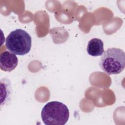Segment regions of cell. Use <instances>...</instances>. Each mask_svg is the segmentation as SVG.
Returning a JSON list of instances; mask_svg holds the SVG:
<instances>
[{"instance_id":"cell-6","label":"cell","mask_w":125,"mask_h":125,"mask_svg":"<svg viewBox=\"0 0 125 125\" xmlns=\"http://www.w3.org/2000/svg\"><path fill=\"white\" fill-rule=\"evenodd\" d=\"M1 84V107L9 101L12 93V89L10 80L4 78L0 81Z\"/></svg>"},{"instance_id":"cell-1","label":"cell","mask_w":125,"mask_h":125,"mask_svg":"<svg viewBox=\"0 0 125 125\" xmlns=\"http://www.w3.org/2000/svg\"><path fill=\"white\" fill-rule=\"evenodd\" d=\"M41 117L46 125H64L69 117L67 106L58 101L47 103L42 108Z\"/></svg>"},{"instance_id":"cell-5","label":"cell","mask_w":125,"mask_h":125,"mask_svg":"<svg viewBox=\"0 0 125 125\" xmlns=\"http://www.w3.org/2000/svg\"><path fill=\"white\" fill-rule=\"evenodd\" d=\"M86 51L90 56L94 57L101 56L104 52L103 42L98 38L92 39L88 42Z\"/></svg>"},{"instance_id":"cell-2","label":"cell","mask_w":125,"mask_h":125,"mask_svg":"<svg viewBox=\"0 0 125 125\" xmlns=\"http://www.w3.org/2000/svg\"><path fill=\"white\" fill-rule=\"evenodd\" d=\"M101 68L108 75L118 74L125 66V54L118 48H109L105 51L100 60Z\"/></svg>"},{"instance_id":"cell-3","label":"cell","mask_w":125,"mask_h":125,"mask_svg":"<svg viewBox=\"0 0 125 125\" xmlns=\"http://www.w3.org/2000/svg\"><path fill=\"white\" fill-rule=\"evenodd\" d=\"M32 39L30 35L21 29H16L8 35L5 46L11 52L18 55H24L30 51Z\"/></svg>"},{"instance_id":"cell-4","label":"cell","mask_w":125,"mask_h":125,"mask_svg":"<svg viewBox=\"0 0 125 125\" xmlns=\"http://www.w3.org/2000/svg\"><path fill=\"white\" fill-rule=\"evenodd\" d=\"M18 59L16 55L8 51L2 52L0 55V69L6 72H11L17 66Z\"/></svg>"}]
</instances>
